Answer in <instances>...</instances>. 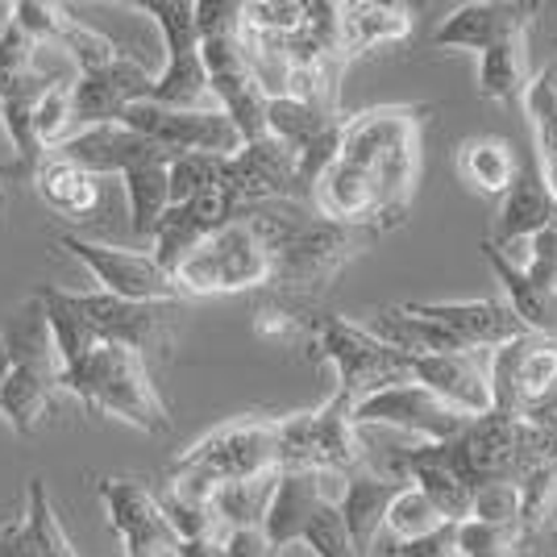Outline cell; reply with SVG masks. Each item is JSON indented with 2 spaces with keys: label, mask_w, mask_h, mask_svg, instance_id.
I'll return each mask as SVG.
<instances>
[{
  "label": "cell",
  "mask_w": 557,
  "mask_h": 557,
  "mask_svg": "<svg viewBox=\"0 0 557 557\" xmlns=\"http://www.w3.org/2000/svg\"><path fill=\"white\" fill-rule=\"evenodd\" d=\"M246 216L271 255V287L278 296L304 304L325 296L333 278L379 242V233L362 230V225L325 221L317 212H304L292 200L250 205Z\"/></svg>",
  "instance_id": "obj_1"
},
{
  "label": "cell",
  "mask_w": 557,
  "mask_h": 557,
  "mask_svg": "<svg viewBox=\"0 0 557 557\" xmlns=\"http://www.w3.org/2000/svg\"><path fill=\"white\" fill-rule=\"evenodd\" d=\"M34 304L42 308L59 367L75 362L92 346H125L138 349L141 358L150 349L166 354L180 317V304H129L109 292H63L54 283L34 287Z\"/></svg>",
  "instance_id": "obj_2"
},
{
  "label": "cell",
  "mask_w": 557,
  "mask_h": 557,
  "mask_svg": "<svg viewBox=\"0 0 557 557\" xmlns=\"http://www.w3.org/2000/svg\"><path fill=\"white\" fill-rule=\"evenodd\" d=\"M278 474V417H242L187 445L171 462L166 495L187 504H212L216 487Z\"/></svg>",
  "instance_id": "obj_3"
},
{
  "label": "cell",
  "mask_w": 557,
  "mask_h": 557,
  "mask_svg": "<svg viewBox=\"0 0 557 557\" xmlns=\"http://www.w3.org/2000/svg\"><path fill=\"white\" fill-rule=\"evenodd\" d=\"M59 392L75 395L92 417L104 412V417L125 420L146 437H166L171 433L166 404L154 392L146 358L138 349L92 346L75 362L59 367Z\"/></svg>",
  "instance_id": "obj_4"
},
{
  "label": "cell",
  "mask_w": 557,
  "mask_h": 557,
  "mask_svg": "<svg viewBox=\"0 0 557 557\" xmlns=\"http://www.w3.org/2000/svg\"><path fill=\"white\" fill-rule=\"evenodd\" d=\"M342 474H317V470H278L275 491L258 533L278 554L287 545H308L317 557H358L349 545L346 520H342Z\"/></svg>",
  "instance_id": "obj_5"
},
{
  "label": "cell",
  "mask_w": 557,
  "mask_h": 557,
  "mask_svg": "<svg viewBox=\"0 0 557 557\" xmlns=\"http://www.w3.org/2000/svg\"><path fill=\"white\" fill-rule=\"evenodd\" d=\"M196 38L216 109L230 116L242 141L267 138V96L242 54V0H196Z\"/></svg>",
  "instance_id": "obj_6"
},
{
  "label": "cell",
  "mask_w": 557,
  "mask_h": 557,
  "mask_svg": "<svg viewBox=\"0 0 557 557\" xmlns=\"http://www.w3.org/2000/svg\"><path fill=\"white\" fill-rule=\"evenodd\" d=\"M0 337L9 342V354H13L9 379L0 387V417L9 420V429L17 437H29L50 412L54 395H59V358H54V346H50L42 308L29 300L4 325Z\"/></svg>",
  "instance_id": "obj_7"
},
{
  "label": "cell",
  "mask_w": 557,
  "mask_h": 557,
  "mask_svg": "<svg viewBox=\"0 0 557 557\" xmlns=\"http://www.w3.org/2000/svg\"><path fill=\"white\" fill-rule=\"evenodd\" d=\"M449 445H454V458L474 491L516 487L529 470L557 458V442L536 433L533 424H524L520 417L495 412V408L487 417L470 420L462 437H454Z\"/></svg>",
  "instance_id": "obj_8"
},
{
  "label": "cell",
  "mask_w": 557,
  "mask_h": 557,
  "mask_svg": "<svg viewBox=\"0 0 557 557\" xmlns=\"http://www.w3.org/2000/svg\"><path fill=\"white\" fill-rule=\"evenodd\" d=\"M354 399L333 392L312 412L278 417V470H317V474H358L367 470L362 429L349 420Z\"/></svg>",
  "instance_id": "obj_9"
},
{
  "label": "cell",
  "mask_w": 557,
  "mask_h": 557,
  "mask_svg": "<svg viewBox=\"0 0 557 557\" xmlns=\"http://www.w3.org/2000/svg\"><path fill=\"white\" fill-rule=\"evenodd\" d=\"M180 292L191 296H233V292H255L271 287V255L262 246L250 216L242 212L209 242H200L191 255L171 271Z\"/></svg>",
  "instance_id": "obj_10"
},
{
  "label": "cell",
  "mask_w": 557,
  "mask_h": 557,
  "mask_svg": "<svg viewBox=\"0 0 557 557\" xmlns=\"http://www.w3.org/2000/svg\"><path fill=\"white\" fill-rule=\"evenodd\" d=\"M312 354L337 371V392L349 399L371 395L392 383H408L412 379V358L399 349L374 342L367 329L349 317H333V312H317L312 333H308Z\"/></svg>",
  "instance_id": "obj_11"
},
{
  "label": "cell",
  "mask_w": 557,
  "mask_h": 557,
  "mask_svg": "<svg viewBox=\"0 0 557 557\" xmlns=\"http://www.w3.org/2000/svg\"><path fill=\"white\" fill-rule=\"evenodd\" d=\"M129 4L159 22L166 42V67L154 75L146 100L163 104V109H205V113H212L216 100H212L205 63H200L196 0H129Z\"/></svg>",
  "instance_id": "obj_12"
},
{
  "label": "cell",
  "mask_w": 557,
  "mask_h": 557,
  "mask_svg": "<svg viewBox=\"0 0 557 557\" xmlns=\"http://www.w3.org/2000/svg\"><path fill=\"white\" fill-rule=\"evenodd\" d=\"M349 420L354 429H367V424H379V429H395V433H408L424 445H442L462 437L470 417L454 412L445 399L420 387L417 379L408 383H392V387H379L371 395H358L354 408H349Z\"/></svg>",
  "instance_id": "obj_13"
},
{
  "label": "cell",
  "mask_w": 557,
  "mask_h": 557,
  "mask_svg": "<svg viewBox=\"0 0 557 557\" xmlns=\"http://www.w3.org/2000/svg\"><path fill=\"white\" fill-rule=\"evenodd\" d=\"M59 250L75 255L88 275L100 283V292H109L116 300L129 304H184L187 296L180 292V283L171 271H163L146 250H121V246H100L88 242L79 233H63Z\"/></svg>",
  "instance_id": "obj_14"
},
{
  "label": "cell",
  "mask_w": 557,
  "mask_h": 557,
  "mask_svg": "<svg viewBox=\"0 0 557 557\" xmlns=\"http://www.w3.org/2000/svg\"><path fill=\"white\" fill-rule=\"evenodd\" d=\"M121 125L134 129L138 138L163 146L166 154H221L230 159L242 150V134L233 129V121L221 109H163V104H150L138 100L121 113Z\"/></svg>",
  "instance_id": "obj_15"
},
{
  "label": "cell",
  "mask_w": 557,
  "mask_h": 557,
  "mask_svg": "<svg viewBox=\"0 0 557 557\" xmlns=\"http://www.w3.org/2000/svg\"><path fill=\"white\" fill-rule=\"evenodd\" d=\"M487 374L495 412L520 417L524 404H533L536 395H545L557 383V337L524 333L508 346L491 349Z\"/></svg>",
  "instance_id": "obj_16"
},
{
  "label": "cell",
  "mask_w": 557,
  "mask_h": 557,
  "mask_svg": "<svg viewBox=\"0 0 557 557\" xmlns=\"http://www.w3.org/2000/svg\"><path fill=\"white\" fill-rule=\"evenodd\" d=\"M96 491L104 499L109 524L121 536L125 557H175L180 536L171 533L154 491L141 487L138 479H100Z\"/></svg>",
  "instance_id": "obj_17"
},
{
  "label": "cell",
  "mask_w": 557,
  "mask_h": 557,
  "mask_svg": "<svg viewBox=\"0 0 557 557\" xmlns=\"http://www.w3.org/2000/svg\"><path fill=\"white\" fill-rule=\"evenodd\" d=\"M392 479L417 487L433 508L442 511L445 524L470 520V508H474V495L479 491L470 487V479L462 474V466L454 458V445L449 442L442 445L417 442L412 449H399L392 458Z\"/></svg>",
  "instance_id": "obj_18"
},
{
  "label": "cell",
  "mask_w": 557,
  "mask_h": 557,
  "mask_svg": "<svg viewBox=\"0 0 557 557\" xmlns=\"http://www.w3.org/2000/svg\"><path fill=\"white\" fill-rule=\"evenodd\" d=\"M154 75L138 59L116 54L109 67H96L75 75L71 84V129H92V125H121V113L150 96Z\"/></svg>",
  "instance_id": "obj_19"
},
{
  "label": "cell",
  "mask_w": 557,
  "mask_h": 557,
  "mask_svg": "<svg viewBox=\"0 0 557 557\" xmlns=\"http://www.w3.org/2000/svg\"><path fill=\"white\" fill-rule=\"evenodd\" d=\"M536 13H541V4H533V0H470V4H458L437 25L433 47L483 54L511 34H529Z\"/></svg>",
  "instance_id": "obj_20"
},
{
  "label": "cell",
  "mask_w": 557,
  "mask_h": 557,
  "mask_svg": "<svg viewBox=\"0 0 557 557\" xmlns=\"http://www.w3.org/2000/svg\"><path fill=\"white\" fill-rule=\"evenodd\" d=\"M412 379L420 387L445 399L454 412L479 420L495 408L491 399V374H487V358H479L474 349H462V354H429V358H412Z\"/></svg>",
  "instance_id": "obj_21"
},
{
  "label": "cell",
  "mask_w": 557,
  "mask_h": 557,
  "mask_svg": "<svg viewBox=\"0 0 557 557\" xmlns=\"http://www.w3.org/2000/svg\"><path fill=\"white\" fill-rule=\"evenodd\" d=\"M54 154L75 163L79 171L96 175V180H100V175H125V171H134V166H141V163H154V159H175V154H166L163 146L138 138V134L125 129V125H92V129H79V134H71L63 146H54Z\"/></svg>",
  "instance_id": "obj_22"
},
{
  "label": "cell",
  "mask_w": 557,
  "mask_h": 557,
  "mask_svg": "<svg viewBox=\"0 0 557 557\" xmlns=\"http://www.w3.org/2000/svg\"><path fill=\"white\" fill-rule=\"evenodd\" d=\"M59 79H63V75L42 71V67L22 71V75H0V121H4V129H9V138H13V150H17V163L9 166L4 175H13V180H34V171L47 159V150L34 138V109H38V100L47 96L50 84H59Z\"/></svg>",
  "instance_id": "obj_23"
},
{
  "label": "cell",
  "mask_w": 557,
  "mask_h": 557,
  "mask_svg": "<svg viewBox=\"0 0 557 557\" xmlns=\"http://www.w3.org/2000/svg\"><path fill=\"white\" fill-rule=\"evenodd\" d=\"M412 308H417L420 317H429V321H437L442 329H449L474 354L479 349L508 346V342L529 333L504 300H420Z\"/></svg>",
  "instance_id": "obj_24"
},
{
  "label": "cell",
  "mask_w": 557,
  "mask_h": 557,
  "mask_svg": "<svg viewBox=\"0 0 557 557\" xmlns=\"http://www.w3.org/2000/svg\"><path fill=\"white\" fill-rule=\"evenodd\" d=\"M337 25H342V54H346V63H354L362 54L408 42L412 38V25H417V13L408 4L337 0Z\"/></svg>",
  "instance_id": "obj_25"
},
{
  "label": "cell",
  "mask_w": 557,
  "mask_h": 557,
  "mask_svg": "<svg viewBox=\"0 0 557 557\" xmlns=\"http://www.w3.org/2000/svg\"><path fill=\"white\" fill-rule=\"evenodd\" d=\"M358 325L371 333L374 342L399 349L408 358H429V354H462V342L442 329L437 321L420 317L412 304H383V308H367V317Z\"/></svg>",
  "instance_id": "obj_26"
},
{
  "label": "cell",
  "mask_w": 557,
  "mask_h": 557,
  "mask_svg": "<svg viewBox=\"0 0 557 557\" xmlns=\"http://www.w3.org/2000/svg\"><path fill=\"white\" fill-rule=\"evenodd\" d=\"M404 483H395L392 474H379V470H358V474H346V487H342V520H346L349 545L358 557L374 554V541L383 533V520H387V508H392L395 491Z\"/></svg>",
  "instance_id": "obj_27"
},
{
  "label": "cell",
  "mask_w": 557,
  "mask_h": 557,
  "mask_svg": "<svg viewBox=\"0 0 557 557\" xmlns=\"http://www.w3.org/2000/svg\"><path fill=\"white\" fill-rule=\"evenodd\" d=\"M549 225H557V205L549 196V187L541 180L536 163L516 166V180L499 196V212H495V233H487L491 242H520V237H536Z\"/></svg>",
  "instance_id": "obj_28"
},
{
  "label": "cell",
  "mask_w": 557,
  "mask_h": 557,
  "mask_svg": "<svg viewBox=\"0 0 557 557\" xmlns=\"http://www.w3.org/2000/svg\"><path fill=\"white\" fill-rule=\"evenodd\" d=\"M0 557H75V549L67 545L63 529H59V520H54L42 479L25 483L22 520L0 533Z\"/></svg>",
  "instance_id": "obj_29"
},
{
  "label": "cell",
  "mask_w": 557,
  "mask_h": 557,
  "mask_svg": "<svg viewBox=\"0 0 557 557\" xmlns=\"http://www.w3.org/2000/svg\"><path fill=\"white\" fill-rule=\"evenodd\" d=\"M533 84L529 34H511L479 54V96L491 104H520Z\"/></svg>",
  "instance_id": "obj_30"
},
{
  "label": "cell",
  "mask_w": 557,
  "mask_h": 557,
  "mask_svg": "<svg viewBox=\"0 0 557 557\" xmlns=\"http://www.w3.org/2000/svg\"><path fill=\"white\" fill-rule=\"evenodd\" d=\"M520 109L533 129V163L557 205V67L536 71Z\"/></svg>",
  "instance_id": "obj_31"
},
{
  "label": "cell",
  "mask_w": 557,
  "mask_h": 557,
  "mask_svg": "<svg viewBox=\"0 0 557 557\" xmlns=\"http://www.w3.org/2000/svg\"><path fill=\"white\" fill-rule=\"evenodd\" d=\"M516 150H511V141L495 138V134H483V138H466L458 146V175H462V184L470 191H479V196H504L516 180Z\"/></svg>",
  "instance_id": "obj_32"
},
{
  "label": "cell",
  "mask_w": 557,
  "mask_h": 557,
  "mask_svg": "<svg viewBox=\"0 0 557 557\" xmlns=\"http://www.w3.org/2000/svg\"><path fill=\"white\" fill-rule=\"evenodd\" d=\"M483 258L491 262L495 278L504 283V304L520 317V325L529 329V333H536V337H557V296L554 292H545V287L529 283L520 271H511L508 262L491 250L487 237H483Z\"/></svg>",
  "instance_id": "obj_33"
},
{
  "label": "cell",
  "mask_w": 557,
  "mask_h": 557,
  "mask_svg": "<svg viewBox=\"0 0 557 557\" xmlns=\"http://www.w3.org/2000/svg\"><path fill=\"white\" fill-rule=\"evenodd\" d=\"M34 184H38V196L47 200L50 209L59 212V216H71V221L88 216V212L100 205V184H96V175L79 171V166L67 163V159H59V154H47V159H42V166L34 171Z\"/></svg>",
  "instance_id": "obj_34"
},
{
  "label": "cell",
  "mask_w": 557,
  "mask_h": 557,
  "mask_svg": "<svg viewBox=\"0 0 557 557\" xmlns=\"http://www.w3.org/2000/svg\"><path fill=\"white\" fill-rule=\"evenodd\" d=\"M166 166L171 159H154L134 171H125V196H129V221H134V237L150 242L159 221H163L166 205H171V187H166Z\"/></svg>",
  "instance_id": "obj_35"
},
{
  "label": "cell",
  "mask_w": 557,
  "mask_h": 557,
  "mask_svg": "<svg viewBox=\"0 0 557 557\" xmlns=\"http://www.w3.org/2000/svg\"><path fill=\"white\" fill-rule=\"evenodd\" d=\"M516 516H520V536H549L557 524V458L541 462L516 483Z\"/></svg>",
  "instance_id": "obj_36"
},
{
  "label": "cell",
  "mask_w": 557,
  "mask_h": 557,
  "mask_svg": "<svg viewBox=\"0 0 557 557\" xmlns=\"http://www.w3.org/2000/svg\"><path fill=\"white\" fill-rule=\"evenodd\" d=\"M278 474H267V479H250V483H225L212 495V511L221 520L225 533H242V529H258L262 516H267V504H271V491H275Z\"/></svg>",
  "instance_id": "obj_37"
},
{
  "label": "cell",
  "mask_w": 557,
  "mask_h": 557,
  "mask_svg": "<svg viewBox=\"0 0 557 557\" xmlns=\"http://www.w3.org/2000/svg\"><path fill=\"white\" fill-rule=\"evenodd\" d=\"M50 50H63L79 75L96 67H109L116 54H121V50L113 47V38H104L92 25L75 22L71 13L59 17V29H54V38H50Z\"/></svg>",
  "instance_id": "obj_38"
},
{
  "label": "cell",
  "mask_w": 557,
  "mask_h": 557,
  "mask_svg": "<svg viewBox=\"0 0 557 557\" xmlns=\"http://www.w3.org/2000/svg\"><path fill=\"white\" fill-rule=\"evenodd\" d=\"M445 520L442 511L433 508L417 487H404L395 491L392 508H387V520H383V533L392 536V541H417V536H429L437 533Z\"/></svg>",
  "instance_id": "obj_39"
},
{
  "label": "cell",
  "mask_w": 557,
  "mask_h": 557,
  "mask_svg": "<svg viewBox=\"0 0 557 557\" xmlns=\"http://www.w3.org/2000/svg\"><path fill=\"white\" fill-rule=\"evenodd\" d=\"M75 84V79H71ZM71 84L67 79H59V84H50L47 96L38 100V109H34V138L42 150H54V146H63V141L75 134L71 129Z\"/></svg>",
  "instance_id": "obj_40"
},
{
  "label": "cell",
  "mask_w": 557,
  "mask_h": 557,
  "mask_svg": "<svg viewBox=\"0 0 557 557\" xmlns=\"http://www.w3.org/2000/svg\"><path fill=\"white\" fill-rule=\"evenodd\" d=\"M454 533L466 557H520V545H524V536L516 529L487 524V520H462L454 524Z\"/></svg>",
  "instance_id": "obj_41"
},
{
  "label": "cell",
  "mask_w": 557,
  "mask_h": 557,
  "mask_svg": "<svg viewBox=\"0 0 557 557\" xmlns=\"http://www.w3.org/2000/svg\"><path fill=\"white\" fill-rule=\"evenodd\" d=\"M308 17V0H250L242 4V22L258 29V34H271V38H292Z\"/></svg>",
  "instance_id": "obj_42"
},
{
  "label": "cell",
  "mask_w": 557,
  "mask_h": 557,
  "mask_svg": "<svg viewBox=\"0 0 557 557\" xmlns=\"http://www.w3.org/2000/svg\"><path fill=\"white\" fill-rule=\"evenodd\" d=\"M520 275L557 296V225H549L545 233L533 237V258H529V267Z\"/></svg>",
  "instance_id": "obj_43"
},
{
  "label": "cell",
  "mask_w": 557,
  "mask_h": 557,
  "mask_svg": "<svg viewBox=\"0 0 557 557\" xmlns=\"http://www.w3.org/2000/svg\"><path fill=\"white\" fill-rule=\"evenodd\" d=\"M387 557H466V554H462V545H458L454 524H442L437 533L417 536V541H392Z\"/></svg>",
  "instance_id": "obj_44"
},
{
  "label": "cell",
  "mask_w": 557,
  "mask_h": 557,
  "mask_svg": "<svg viewBox=\"0 0 557 557\" xmlns=\"http://www.w3.org/2000/svg\"><path fill=\"white\" fill-rule=\"evenodd\" d=\"M38 50L42 47H34L29 38H25L22 29L13 25V17H9V25L0 29V75H22V71H34L38 63Z\"/></svg>",
  "instance_id": "obj_45"
},
{
  "label": "cell",
  "mask_w": 557,
  "mask_h": 557,
  "mask_svg": "<svg viewBox=\"0 0 557 557\" xmlns=\"http://www.w3.org/2000/svg\"><path fill=\"white\" fill-rule=\"evenodd\" d=\"M520 420H524V424H533L536 433H545L549 442H557V383L545 395H536L533 404H524Z\"/></svg>",
  "instance_id": "obj_46"
},
{
  "label": "cell",
  "mask_w": 557,
  "mask_h": 557,
  "mask_svg": "<svg viewBox=\"0 0 557 557\" xmlns=\"http://www.w3.org/2000/svg\"><path fill=\"white\" fill-rule=\"evenodd\" d=\"M225 557H283L275 545H267V536L258 529H242V533H230L225 541Z\"/></svg>",
  "instance_id": "obj_47"
},
{
  "label": "cell",
  "mask_w": 557,
  "mask_h": 557,
  "mask_svg": "<svg viewBox=\"0 0 557 557\" xmlns=\"http://www.w3.org/2000/svg\"><path fill=\"white\" fill-rule=\"evenodd\" d=\"M175 557H225V541H180Z\"/></svg>",
  "instance_id": "obj_48"
},
{
  "label": "cell",
  "mask_w": 557,
  "mask_h": 557,
  "mask_svg": "<svg viewBox=\"0 0 557 557\" xmlns=\"http://www.w3.org/2000/svg\"><path fill=\"white\" fill-rule=\"evenodd\" d=\"M9 367H13V354H9V342L0 337V387H4V379H9Z\"/></svg>",
  "instance_id": "obj_49"
},
{
  "label": "cell",
  "mask_w": 557,
  "mask_h": 557,
  "mask_svg": "<svg viewBox=\"0 0 557 557\" xmlns=\"http://www.w3.org/2000/svg\"><path fill=\"white\" fill-rule=\"evenodd\" d=\"M9 17H13V4H0V29L9 25Z\"/></svg>",
  "instance_id": "obj_50"
},
{
  "label": "cell",
  "mask_w": 557,
  "mask_h": 557,
  "mask_svg": "<svg viewBox=\"0 0 557 557\" xmlns=\"http://www.w3.org/2000/svg\"><path fill=\"white\" fill-rule=\"evenodd\" d=\"M549 545H554V549H557V524H554V529H549Z\"/></svg>",
  "instance_id": "obj_51"
},
{
  "label": "cell",
  "mask_w": 557,
  "mask_h": 557,
  "mask_svg": "<svg viewBox=\"0 0 557 557\" xmlns=\"http://www.w3.org/2000/svg\"><path fill=\"white\" fill-rule=\"evenodd\" d=\"M554 42H557V38H554Z\"/></svg>",
  "instance_id": "obj_52"
}]
</instances>
